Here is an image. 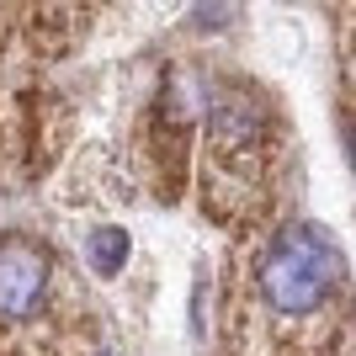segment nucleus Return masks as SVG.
Returning a JSON list of instances; mask_svg holds the SVG:
<instances>
[{"instance_id": "1", "label": "nucleus", "mask_w": 356, "mask_h": 356, "mask_svg": "<svg viewBox=\"0 0 356 356\" xmlns=\"http://www.w3.org/2000/svg\"><path fill=\"white\" fill-rule=\"evenodd\" d=\"M341 250L325 239V229L293 223L271 239V250L255 266V287L277 319H309V314L330 309V298L341 287Z\"/></svg>"}, {"instance_id": "3", "label": "nucleus", "mask_w": 356, "mask_h": 356, "mask_svg": "<svg viewBox=\"0 0 356 356\" xmlns=\"http://www.w3.org/2000/svg\"><path fill=\"white\" fill-rule=\"evenodd\" d=\"M86 250H90V266H96V277H118L122 261H128V234H122V229H96Z\"/></svg>"}, {"instance_id": "2", "label": "nucleus", "mask_w": 356, "mask_h": 356, "mask_svg": "<svg viewBox=\"0 0 356 356\" xmlns=\"http://www.w3.org/2000/svg\"><path fill=\"white\" fill-rule=\"evenodd\" d=\"M48 298V255L32 239H0V325H22Z\"/></svg>"}]
</instances>
